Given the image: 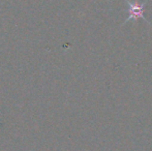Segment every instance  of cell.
I'll list each match as a JSON object with an SVG mask.
<instances>
[{
	"instance_id": "cell-1",
	"label": "cell",
	"mask_w": 152,
	"mask_h": 151,
	"mask_svg": "<svg viewBox=\"0 0 152 151\" xmlns=\"http://www.w3.org/2000/svg\"><path fill=\"white\" fill-rule=\"evenodd\" d=\"M128 3V12H129V17L127 20H132V19H138L143 18L146 20L144 17V4H138V3H132L126 0Z\"/></svg>"
}]
</instances>
